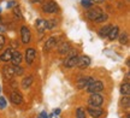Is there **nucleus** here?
<instances>
[{
  "instance_id": "obj_1",
  "label": "nucleus",
  "mask_w": 130,
  "mask_h": 118,
  "mask_svg": "<svg viewBox=\"0 0 130 118\" xmlns=\"http://www.w3.org/2000/svg\"><path fill=\"white\" fill-rule=\"evenodd\" d=\"M101 14H102V11L100 7H89V10L87 11V14H86V16H87L88 19L95 22Z\"/></svg>"
},
{
  "instance_id": "obj_2",
  "label": "nucleus",
  "mask_w": 130,
  "mask_h": 118,
  "mask_svg": "<svg viewBox=\"0 0 130 118\" xmlns=\"http://www.w3.org/2000/svg\"><path fill=\"white\" fill-rule=\"evenodd\" d=\"M102 103H104V98L99 93H92V95L89 96L88 100L89 106H100Z\"/></svg>"
},
{
  "instance_id": "obj_3",
  "label": "nucleus",
  "mask_w": 130,
  "mask_h": 118,
  "mask_svg": "<svg viewBox=\"0 0 130 118\" xmlns=\"http://www.w3.org/2000/svg\"><path fill=\"white\" fill-rule=\"evenodd\" d=\"M104 90V83H102L101 81H94L92 85H89L87 87V92L88 93H100Z\"/></svg>"
},
{
  "instance_id": "obj_4",
  "label": "nucleus",
  "mask_w": 130,
  "mask_h": 118,
  "mask_svg": "<svg viewBox=\"0 0 130 118\" xmlns=\"http://www.w3.org/2000/svg\"><path fill=\"white\" fill-rule=\"evenodd\" d=\"M42 10L46 13H54V12L58 11V5L56 3H53V1H48V3H45L42 5Z\"/></svg>"
},
{
  "instance_id": "obj_5",
  "label": "nucleus",
  "mask_w": 130,
  "mask_h": 118,
  "mask_svg": "<svg viewBox=\"0 0 130 118\" xmlns=\"http://www.w3.org/2000/svg\"><path fill=\"white\" fill-rule=\"evenodd\" d=\"M94 78L93 77H81L78 81H77V88L78 89H83V88H86V87H88L89 85H92L94 82Z\"/></svg>"
},
{
  "instance_id": "obj_6",
  "label": "nucleus",
  "mask_w": 130,
  "mask_h": 118,
  "mask_svg": "<svg viewBox=\"0 0 130 118\" xmlns=\"http://www.w3.org/2000/svg\"><path fill=\"white\" fill-rule=\"evenodd\" d=\"M87 112L89 113V116H92L93 118L101 117L102 113H104V111L99 106H89L88 109H87Z\"/></svg>"
},
{
  "instance_id": "obj_7",
  "label": "nucleus",
  "mask_w": 130,
  "mask_h": 118,
  "mask_svg": "<svg viewBox=\"0 0 130 118\" xmlns=\"http://www.w3.org/2000/svg\"><path fill=\"white\" fill-rule=\"evenodd\" d=\"M21 39H22V42L23 43H28L31 39V34H30V30H29L25 25H23L21 28Z\"/></svg>"
},
{
  "instance_id": "obj_8",
  "label": "nucleus",
  "mask_w": 130,
  "mask_h": 118,
  "mask_svg": "<svg viewBox=\"0 0 130 118\" xmlns=\"http://www.w3.org/2000/svg\"><path fill=\"white\" fill-rule=\"evenodd\" d=\"M76 65L78 66L79 69H86L90 65V58L88 56H82V57H78V60H77V64Z\"/></svg>"
},
{
  "instance_id": "obj_9",
  "label": "nucleus",
  "mask_w": 130,
  "mask_h": 118,
  "mask_svg": "<svg viewBox=\"0 0 130 118\" xmlns=\"http://www.w3.org/2000/svg\"><path fill=\"white\" fill-rule=\"evenodd\" d=\"M3 76H4L5 78H7V80H11L12 77L14 76V69L13 66L11 65H5L3 68Z\"/></svg>"
},
{
  "instance_id": "obj_10",
  "label": "nucleus",
  "mask_w": 130,
  "mask_h": 118,
  "mask_svg": "<svg viewBox=\"0 0 130 118\" xmlns=\"http://www.w3.org/2000/svg\"><path fill=\"white\" fill-rule=\"evenodd\" d=\"M77 60H78V56H77V53H75V54L70 56V57L66 59L65 66H66V68H74V66H76V64H77Z\"/></svg>"
},
{
  "instance_id": "obj_11",
  "label": "nucleus",
  "mask_w": 130,
  "mask_h": 118,
  "mask_svg": "<svg viewBox=\"0 0 130 118\" xmlns=\"http://www.w3.org/2000/svg\"><path fill=\"white\" fill-rule=\"evenodd\" d=\"M35 56H36V52H35V49L34 48H28L27 51H25V61L28 63V64H31L34 59H35Z\"/></svg>"
},
{
  "instance_id": "obj_12",
  "label": "nucleus",
  "mask_w": 130,
  "mask_h": 118,
  "mask_svg": "<svg viewBox=\"0 0 130 118\" xmlns=\"http://www.w3.org/2000/svg\"><path fill=\"white\" fill-rule=\"evenodd\" d=\"M10 99H11V101H12L14 105H21L23 103V96H22V94L18 93V92H13V93L11 94V96H10Z\"/></svg>"
},
{
  "instance_id": "obj_13",
  "label": "nucleus",
  "mask_w": 130,
  "mask_h": 118,
  "mask_svg": "<svg viewBox=\"0 0 130 118\" xmlns=\"http://www.w3.org/2000/svg\"><path fill=\"white\" fill-rule=\"evenodd\" d=\"M11 61H12V64H13L14 66L19 65V64H21V61H22V54H21L18 51H14V52H12Z\"/></svg>"
},
{
  "instance_id": "obj_14",
  "label": "nucleus",
  "mask_w": 130,
  "mask_h": 118,
  "mask_svg": "<svg viewBox=\"0 0 130 118\" xmlns=\"http://www.w3.org/2000/svg\"><path fill=\"white\" fill-rule=\"evenodd\" d=\"M118 34H119V27L116 25V27H111V30H110L107 36H108L110 40H115V39L118 38Z\"/></svg>"
},
{
  "instance_id": "obj_15",
  "label": "nucleus",
  "mask_w": 130,
  "mask_h": 118,
  "mask_svg": "<svg viewBox=\"0 0 130 118\" xmlns=\"http://www.w3.org/2000/svg\"><path fill=\"white\" fill-rule=\"evenodd\" d=\"M70 49H71V46H70V43L69 42H63L58 47V52L60 53V54H66V53L69 52Z\"/></svg>"
},
{
  "instance_id": "obj_16",
  "label": "nucleus",
  "mask_w": 130,
  "mask_h": 118,
  "mask_svg": "<svg viewBox=\"0 0 130 118\" xmlns=\"http://www.w3.org/2000/svg\"><path fill=\"white\" fill-rule=\"evenodd\" d=\"M57 45V38H54V36H52V38H50L48 40H47V42L45 43V49H52L53 47H56Z\"/></svg>"
},
{
  "instance_id": "obj_17",
  "label": "nucleus",
  "mask_w": 130,
  "mask_h": 118,
  "mask_svg": "<svg viewBox=\"0 0 130 118\" xmlns=\"http://www.w3.org/2000/svg\"><path fill=\"white\" fill-rule=\"evenodd\" d=\"M36 29L40 31V33H43L45 30H47L46 21H45V19H37L36 21Z\"/></svg>"
},
{
  "instance_id": "obj_18",
  "label": "nucleus",
  "mask_w": 130,
  "mask_h": 118,
  "mask_svg": "<svg viewBox=\"0 0 130 118\" xmlns=\"http://www.w3.org/2000/svg\"><path fill=\"white\" fill-rule=\"evenodd\" d=\"M11 57H12V51H11V48H7V49L0 56V60L9 61V60H11Z\"/></svg>"
},
{
  "instance_id": "obj_19",
  "label": "nucleus",
  "mask_w": 130,
  "mask_h": 118,
  "mask_svg": "<svg viewBox=\"0 0 130 118\" xmlns=\"http://www.w3.org/2000/svg\"><path fill=\"white\" fill-rule=\"evenodd\" d=\"M57 25H58V22H57L56 18H50L46 21V27L48 30H53V29L57 28Z\"/></svg>"
},
{
  "instance_id": "obj_20",
  "label": "nucleus",
  "mask_w": 130,
  "mask_h": 118,
  "mask_svg": "<svg viewBox=\"0 0 130 118\" xmlns=\"http://www.w3.org/2000/svg\"><path fill=\"white\" fill-rule=\"evenodd\" d=\"M119 105H121L123 109H129V106H130V98H129V95H124V96L121 99V101H119Z\"/></svg>"
},
{
  "instance_id": "obj_21",
  "label": "nucleus",
  "mask_w": 130,
  "mask_h": 118,
  "mask_svg": "<svg viewBox=\"0 0 130 118\" xmlns=\"http://www.w3.org/2000/svg\"><path fill=\"white\" fill-rule=\"evenodd\" d=\"M31 83H32V76H28V77H24L23 78L21 86H22V88L27 89V88H29V87L31 86Z\"/></svg>"
},
{
  "instance_id": "obj_22",
  "label": "nucleus",
  "mask_w": 130,
  "mask_h": 118,
  "mask_svg": "<svg viewBox=\"0 0 130 118\" xmlns=\"http://www.w3.org/2000/svg\"><path fill=\"white\" fill-rule=\"evenodd\" d=\"M121 93L122 95H129L130 94V85L129 82H125L121 86Z\"/></svg>"
},
{
  "instance_id": "obj_23",
  "label": "nucleus",
  "mask_w": 130,
  "mask_h": 118,
  "mask_svg": "<svg viewBox=\"0 0 130 118\" xmlns=\"http://www.w3.org/2000/svg\"><path fill=\"white\" fill-rule=\"evenodd\" d=\"M110 30H111V25H105V27H102V28L99 30V35H100L101 38H105V36L108 35Z\"/></svg>"
},
{
  "instance_id": "obj_24",
  "label": "nucleus",
  "mask_w": 130,
  "mask_h": 118,
  "mask_svg": "<svg viewBox=\"0 0 130 118\" xmlns=\"http://www.w3.org/2000/svg\"><path fill=\"white\" fill-rule=\"evenodd\" d=\"M13 14H14V17H16L17 19L23 18V16H22V13H21V10H19L18 6H14L13 7Z\"/></svg>"
},
{
  "instance_id": "obj_25",
  "label": "nucleus",
  "mask_w": 130,
  "mask_h": 118,
  "mask_svg": "<svg viewBox=\"0 0 130 118\" xmlns=\"http://www.w3.org/2000/svg\"><path fill=\"white\" fill-rule=\"evenodd\" d=\"M76 118H86V112L82 107H78L76 111Z\"/></svg>"
},
{
  "instance_id": "obj_26",
  "label": "nucleus",
  "mask_w": 130,
  "mask_h": 118,
  "mask_svg": "<svg viewBox=\"0 0 130 118\" xmlns=\"http://www.w3.org/2000/svg\"><path fill=\"white\" fill-rule=\"evenodd\" d=\"M119 42H121L122 45H125V43L128 42V34L122 33L121 35H119Z\"/></svg>"
},
{
  "instance_id": "obj_27",
  "label": "nucleus",
  "mask_w": 130,
  "mask_h": 118,
  "mask_svg": "<svg viewBox=\"0 0 130 118\" xmlns=\"http://www.w3.org/2000/svg\"><path fill=\"white\" fill-rule=\"evenodd\" d=\"M13 69H14V75H18V76L23 75L24 70H23V68H22V66L16 65V68H13Z\"/></svg>"
},
{
  "instance_id": "obj_28",
  "label": "nucleus",
  "mask_w": 130,
  "mask_h": 118,
  "mask_svg": "<svg viewBox=\"0 0 130 118\" xmlns=\"http://www.w3.org/2000/svg\"><path fill=\"white\" fill-rule=\"evenodd\" d=\"M81 4H82V6H83V7L89 9V7H92L93 3H92V0H81Z\"/></svg>"
},
{
  "instance_id": "obj_29",
  "label": "nucleus",
  "mask_w": 130,
  "mask_h": 118,
  "mask_svg": "<svg viewBox=\"0 0 130 118\" xmlns=\"http://www.w3.org/2000/svg\"><path fill=\"white\" fill-rule=\"evenodd\" d=\"M5 107H6V100H5V98L0 96V109L4 110Z\"/></svg>"
},
{
  "instance_id": "obj_30",
  "label": "nucleus",
  "mask_w": 130,
  "mask_h": 118,
  "mask_svg": "<svg viewBox=\"0 0 130 118\" xmlns=\"http://www.w3.org/2000/svg\"><path fill=\"white\" fill-rule=\"evenodd\" d=\"M106 19H107V14H104V13H102L101 16H100V17H99V18L95 21V22H96V23H101V22L106 21Z\"/></svg>"
},
{
  "instance_id": "obj_31",
  "label": "nucleus",
  "mask_w": 130,
  "mask_h": 118,
  "mask_svg": "<svg viewBox=\"0 0 130 118\" xmlns=\"http://www.w3.org/2000/svg\"><path fill=\"white\" fill-rule=\"evenodd\" d=\"M5 42H6V39H5L4 35H0V49L5 46Z\"/></svg>"
},
{
  "instance_id": "obj_32",
  "label": "nucleus",
  "mask_w": 130,
  "mask_h": 118,
  "mask_svg": "<svg viewBox=\"0 0 130 118\" xmlns=\"http://www.w3.org/2000/svg\"><path fill=\"white\" fill-rule=\"evenodd\" d=\"M14 6H17V3H16V1H10L9 4H7V7H14Z\"/></svg>"
},
{
  "instance_id": "obj_33",
  "label": "nucleus",
  "mask_w": 130,
  "mask_h": 118,
  "mask_svg": "<svg viewBox=\"0 0 130 118\" xmlns=\"http://www.w3.org/2000/svg\"><path fill=\"white\" fill-rule=\"evenodd\" d=\"M37 118H48V114H47L46 112H41V113H40V116H39Z\"/></svg>"
},
{
  "instance_id": "obj_34",
  "label": "nucleus",
  "mask_w": 130,
  "mask_h": 118,
  "mask_svg": "<svg viewBox=\"0 0 130 118\" xmlns=\"http://www.w3.org/2000/svg\"><path fill=\"white\" fill-rule=\"evenodd\" d=\"M92 3H96V4H100V3H104V0H92Z\"/></svg>"
},
{
  "instance_id": "obj_35",
  "label": "nucleus",
  "mask_w": 130,
  "mask_h": 118,
  "mask_svg": "<svg viewBox=\"0 0 130 118\" xmlns=\"http://www.w3.org/2000/svg\"><path fill=\"white\" fill-rule=\"evenodd\" d=\"M59 113H60V110H59V109L54 110V114H59Z\"/></svg>"
},
{
  "instance_id": "obj_36",
  "label": "nucleus",
  "mask_w": 130,
  "mask_h": 118,
  "mask_svg": "<svg viewBox=\"0 0 130 118\" xmlns=\"http://www.w3.org/2000/svg\"><path fill=\"white\" fill-rule=\"evenodd\" d=\"M48 118H57V116L53 113V114H51V116H48Z\"/></svg>"
},
{
  "instance_id": "obj_37",
  "label": "nucleus",
  "mask_w": 130,
  "mask_h": 118,
  "mask_svg": "<svg viewBox=\"0 0 130 118\" xmlns=\"http://www.w3.org/2000/svg\"><path fill=\"white\" fill-rule=\"evenodd\" d=\"M32 3H42V0H31Z\"/></svg>"
},
{
  "instance_id": "obj_38",
  "label": "nucleus",
  "mask_w": 130,
  "mask_h": 118,
  "mask_svg": "<svg viewBox=\"0 0 130 118\" xmlns=\"http://www.w3.org/2000/svg\"><path fill=\"white\" fill-rule=\"evenodd\" d=\"M1 30H3V28H0V31H1Z\"/></svg>"
},
{
  "instance_id": "obj_39",
  "label": "nucleus",
  "mask_w": 130,
  "mask_h": 118,
  "mask_svg": "<svg viewBox=\"0 0 130 118\" xmlns=\"http://www.w3.org/2000/svg\"><path fill=\"white\" fill-rule=\"evenodd\" d=\"M0 21H1V16H0Z\"/></svg>"
},
{
  "instance_id": "obj_40",
  "label": "nucleus",
  "mask_w": 130,
  "mask_h": 118,
  "mask_svg": "<svg viewBox=\"0 0 130 118\" xmlns=\"http://www.w3.org/2000/svg\"><path fill=\"white\" fill-rule=\"evenodd\" d=\"M0 92H1V88H0Z\"/></svg>"
}]
</instances>
